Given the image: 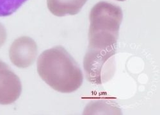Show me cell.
Masks as SVG:
<instances>
[{"label":"cell","mask_w":160,"mask_h":115,"mask_svg":"<svg viewBox=\"0 0 160 115\" xmlns=\"http://www.w3.org/2000/svg\"><path fill=\"white\" fill-rule=\"evenodd\" d=\"M37 72L48 86L62 93L76 91L83 81L78 63L62 46L44 51L37 60Z\"/></svg>","instance_id":"6da1fadb"},{"label":"cell","mask_w":160,"mask_h":115,"mask_svg":"<svg viewBox=\"0 0 160 115\" xmlns=\"http://www.w3.org/2000/svg\"><path fill=\"white\" fill-rule=\"evenodd\" d=\"M122 19V10L119 6L104 1L97 3L89 14L88 48L117 50Z\"/></svg>","instance_id":"7a4b0ae2"},{"label":"cell","mask_w":160,"mask_h":115,"mask_svg":"<svg viewBox=\"0 0 160 115\" xmlns=\"http://www.w3.org/2000/svg\"><path fill=\"white\" fill-rule=\"evenodd\" d=\"M117 50L88 48L83 59L85 76L90 83L100 85L112 79L115 72Z\"/></svg>","instance_id":"3957f363"},{"label":"cell","mask_w":160,"mask_h":115,"mask_svg":"<svg viewBox=\"0 0 160 115\" xmlns=\"http://www.w3.org/2000/svg\"><path fill=\"white\" fill-rule=\"evenodd\" d=\"M38 47L35 41L28 36L18 37L9 48V58L12 63L19 68H27L36 60Z\"/></svg>","instance_id":"277c9868"},{"label":"cell","mask_w":160,"mask_h":115,"mask_svg":"<svg viewBox=\"0 0 160 115\" xmlns=\"http://www.w3.org/2000/svg\"><path fill=\"white\" fill-rule=\"evenodd\" d=\"M21 92L22 84L19 76L0 59V104H13L19 98Z\"/></svg>","instance_id":"5b68a950"},{"label":"cell","mask_w":160,"mask_h":115,"mask_svg":"<svg viewBox=\"0 0 160 115\" xmlns=\"http://www.w3.org/2000/svg\"><path fill=\"white\" fill-rule=\"evenodd\" d=\"M88 0H47V7L52 14L57 17L78 14Z\"/></svg>","instance_id":"8992f818"},{"label":"cell","mask_w":160,"mask_h":115,"mask_svg":"<svg viewBox=\"0 0 160 115\" xmlns=\"http://www.w3.org/2000/svg\"><path fill=\"white\" fill-rule=\"evenodd\" d=\"M106 100H97L88 104L83 111V114H121V109L114 105L110 104Z\"/></svg>","instance_id":"52a82bcc"},{"label":"cell","mask_w":160,"mask_h":115,"mask_svg":"<svg viewBox=\"0 0 160 115\" xmlns=\"http://www.w3.org/2000/svg\"><path fill=\"white\" fill-rule=\"evenodd\" d=\"M28 0H0V17H7L16 12Z\"/></svg>","instance_id":"ba28073f"},{"label":"cell","mask_w":160,"mask_h":115,"mask_svg":"<svg viewBox=\"0 0 160 115\" xmlns=\"http://www.w3.org/2000/svg\"><path fill=\"white\" fill-rule=\"evenodd\" d=\"M7 33L6 29L2 23H0V48H2L7 41Z\"/></svg>","instance_id":"9c48e42d"},{"label":"cell","mask_w":160,"mask_h":115,"mask_svg":"<svg viewBox=\"0 0 160 115\" xmlns=\"http://www.w3.org/2000/svg\"><path fill=\"white\" fill-rule=\"evenodd\" d=\"M115 1H118V2H124L126 0H115Z\"/></svg>","instance_id":"30bf717a"}]
</instances>
